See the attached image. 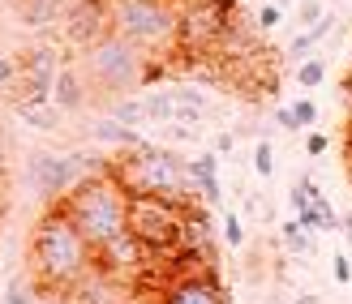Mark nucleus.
Here are the masks:
<instances>
[{
    "label": "nucleus",
    "instance_id": "24",
    "mask_svg": "<svg viewBox=\"0 0 352 304\" xmlns=\"http://www.w3.org/2000/svg\"><path fill=\"white\" fill-rule=\"evenodd\" d=\"M322 13H327L322 0H301V5H296V22H301V26H314Z\"/></svg>",
    "mask_w": 352,
    "mask_h": 304
},
{
    "label": "nucleus",
    "instance_id": "16",
    "mask_svg": "<svg viewBox=\"0 0 352 304\" xmlns=\"http://www.w3.org/2000/svg\"><path fill=\"white\" fill-rule=\"evenodd\" d=\"M17 116H22L26 124H34V129H43V133H52V129H60V107L56 103H17Z\"/></svg>",
    "mask_w": 352,
    "mask_h": 304
},
{
    "label": "nucleus",
    "instance_id": "28",
    "mask_svg": "<svg viewBox=\"0 0 352 304\" xmlns=\"http://www.w3.org/2000/svg\"><path fill=\"white\" fill-rule=\"evenodd\" d=\"M5 304H30V288H22V279H13V283H9Z\"/></svg>",
    "mask_w": 352,
    "mask_h": 304
},
{
    "label": "nucleus",
    "instance_id": "34",
    "mask_svg": "<svg viewBox=\"0 0 352 304\" xmlns=\"http://www.w3.org/2000/svg\"><path fill=\"white\" fill-rule=\"evenodd\" d=\"M344 236H348V244H352V214H348V223H344Z\"/></svg>",
    "mask_w": 352,
    "mask_h": 304
},
{
    "label": "nucleus",
    "instance_id": "11",
    "mask_svg": "<svg viewBox=\"0 0 352 304\" xmlns=\"http://www.w3.org/2000/svg\"><path fill=\"white\" fill-rule=\"evenodd\" d=\"M74 0H13V9H17V22L30 26V30H47V26H56L65 22V13Z\"/></svg>",
    "mask_w": 352,
    "mask_h": 304
},
{
    "label": "nucleus",
    "instance_id": "22",
    "mask_svg": "<svg viewBox=\"0 0 352 304\" xmlns=\"http://www.w3.org/2000/svg\"><path fill=\"white\" fill-rule=\"evenodd\" d=\"M223 244L228 248H241L245 244V223H241V214H232V210L223 214Z\"/></svg>",
    "mask_w": 352,
    "mask_h": 304
},
{
    "label": "nucleus",
    "instance_id": "20",
    "mask_svg": "<svg viewBox=\"0 0 352 304\" xmlns=\"http://www.w3.org/2000/svg\"><path fill=\"white\" fill-rule=\"evenodd\" d=\"M284 244L292 248V253H314V240H309V231L301 227V223H284Z\"/></svg>",
    "mask_w": 352,
    "mask_h": 304
},
{
    "label": "nucleus",
    "instance_id": "27",
    "mask_svg": "<svg viewBox=\"0 0 352 304\" xmlns=\"http://www.w3.org/2000/svg\"><path fill=\"white\" fill-rule=\"evenodd\" d=\"M172 99L181 103V107H198V112H206V95L202 91H176Z\"/></svg>",
    "mask_w": 352,
    "mask_h": 304
},
{
    "label": "nucleus",
    "instance_id": "32",
    "mask_svg": "<svg viewBox=\"0 0 352 304\" xmlns=\"http://www.w3.org/2000/svg\"><path fill=\"white\" fill-rule=\"evenodd\" d=\"M13 78H17V65L9 56H0V86H13Z\"/></svg>",
    "mask_w": 352,
    "mask_h": 304
},
{
    "label": "nucleus",
    "instance_id": "37",
    "mask_svg": "<svg viewBox=\"0 0 352 304\" xmlns=\"http://www.w3.org/2000/svg\"><path fill=\"white\" fill-rule=\"evenodd\" d=\"M348 172H352V167H348Z\"/></svg>",
    "mask_w": 352,
    "mask_h": 304
},
{
    "label": "nucleus",
    "instance_id": "26",
    "mask_svg": "<svg viewBox=\"0 0 352 304\" xmlns=\"http://www.w3.org/2000/svg\"><path fill=\"white\" fill-rule=\"evenodd\" d=\"M296 223H301L305 231H322V219H318V206H305V210H296Z\"/></svg>",
    "mask_w": 352,
    "mask_h": 304
},
{
    "label": "nucleus",
    "instance_id": "25",
    "mask_svg": "<svg viewBox=\"0 0 352 304\" xmlns=\"http://www.w3.org/2000/svg\"><path fill=\"white\" fill-rule=\"evenodd\" d=\"M279 22H284V9L279 5H262L258 9V30H275Z\"/></svg>",
    "mask_w": 352,
    "mask_h": 304
},
{
    "label": "nucleus",
    "instance_id": "10",
    "mask_svg": "<svg viewBox=\"0 0 352 304\" xmlns=\"http://www.w3.org/2000/svg\"><path fill=\"white\" fill-rule=\"evenodd\" d=\"M65 30H69V39L74 43H91V39H99L103 30H108V13H103L95 0H78V5H69V13H65Z\"/></svg>",
    "mask_w": 352,
    "mask_h": 304
},
{
    "label": "nucleus",
    "instance_id": "8",
    "mask_svg": "<svg viewBox=\"0 0 352 304\" xmlns=\"http://www.w3.org/2000/svg\"><path fill=\"white\" fill-rule=\"evenodd\" d=\"M56 51L52 47H39V51H26V60L17 65V78L13 86H22L17 103H52V82H56Z\"/></svg>",
    "mask_w": 352,
    "mask_h": 304
},
{
    "label": "nucleus",
    "instance_id": "7",
    "mask_svg": "<svg viewBox=\"0 0 352 304\" xmlns=\"http://www.w3.org/2000/svg\"><path fill=\"white\" fill-rule=\"evenodd\" d=\"M86 176V167L78 163L74 154H52V150H34L30 159H26V180H30V189L39 193L43 202H52L56 206L69 189H74L78 180Z\"/></svg>",
    "mask_w": 352,
    "mask_h": 304
},
{
    "label": "nucleus",
    "instance_id": "1",
    "mask_svg": "<svg viewBox=\"0 0 352 304\" xmlns=\"http://www.w3.org/2000/svg\"><path fill=\"white\" fill-rule=\"evenodd\" d=\"M95 270V248L86 244V236L74 227V219L52 206L30 236V274L34 292H69Z\"/></svg>",
    "mask_w": 352,
    "mask_h": 304
},
{
    "label": "nucleus",
    "instance_id": "13",
    "mask_svg": "<svg viewBox=\"0 0 352 304\" xmlns=\"http://www.w3.org/2000/svg\"><path fill=\"white\" fill-rule=\"evenodd\" d=\"M185 172H189V185L202 193V202L215 206V202H219V176H215V172H219V154L206 150V154H198V159H189Z\"/></svg>",
    "mask_w": 352,
    "mask_h": 304
},
{
    "label": "nucleus",
    "instance_id": "29",
    "mask_svg": "<svg viewBox=\"0 0 352 304\" xmlns=\"http://www.w3.org/2000/svg\"><path fill=\"white\" fill-rule=\"evenodd\" d=\"M275 124H279V129H288V133H301V124H296L292 107H279V112H275Z\"/></svg>",
    "mask_w": 352,
    "mask_h": 304
},
{
    "label": "nucleus",
    "instance_id": "14",
    "mask_svg": "<svg viewBox=\"0 0 352 304\" xmlns=\"http://www.w3.org/2000/svg\"><path fill=\"white\" fill-rule=\"evenodd\" d=\"M91 137H95V141H112V146H125V150L142 146V137H138V129H129V124H120V120H112V116L95 120V124H91Z\"/></svg>",
    "mask_w": 352,
    "mask_h": 304
},
{
    "label": "nucleus",
    "instance_id": "2",
    "mask_svg": "<svg viewBox=\"0 0 352 304\" xmlns=\"http://www.w3.org/2000/svg\"><path fill=\"white\" fill-rule=\"evenodd\" d=\"M69 219H74V227L86 236V244L95 248H108L112 240H120L129 231L125 223V206H129V193L116 185L112 172H95V176H82V180L65 193V198L56 202Z\"/></svg>",
    "mask_w": 352,
    "mask_h": 304
},
{
    "label": "nucleus",
    "instance_id": "4",
    "mask_svg": "<svg viewBox=\"0 0 352 304\" xmlns=\"http://www.w3.org/2000/svg\"><path fill=\"white\" fill-rule=\"evenodd\" d=\"M108 172L116 176V185L125 193H151V198L185 202L193 189L185 159L172 150H155V146H133V154L120 159V163H108Z\"/></svg>",
    "mask_w": 352,
    "mask_h": 304
},
{
    "label": "nucleus",
    "instance_id": "33",
    "mask_svg": "<svg viewBox=\"0 0 352 304\" xmlns=\"http://www.w3.org/2000/svg\"><path fill=\"white\" fill-rule=\"evenodd\" d=\"M232 146H236V137H232V133H219V137H215V154H228Z\"/></svg>",
    "mask_w": 352,
    "mask_h": 304
},
{
    "label": "nucleus",
    "instance_id": "19",
    "mask_svg": "<svg viewBox=\"0 0 352 304\" xmlns=\"http://www.w3.org/2000/svg\"><path fill=\"white\" fill-rule=\"evenodd\" d=\"M322 82H327V60L322 56H309V60L296 65V86H301V91H314V86H322Z\"/></svg>",
    "mask_w": 352,
    "mask_h": 304
},
{
    "label": "nucleus",
    "instance_id": "3",
    "mask_svg": "<svg viewBox=\"0 0 352 304\" xmlns=\"http://www.w3.org/2000/svg\"><path fill=\"white\" fill-rule=\"evenodd\" d=\"M78 73L108 99L142 91L146 82H155V69L146 65V51L138 43H129L125 34H116V30H103L99 39H91L82 47V69Z\"/></svg>",
    "mask_w": 352,
    "mask_h": 304
},
{
    "label": "nucleus",
    "instance_id": "18",
    "mask_svg": "<svg viewBox=\"0 0 352 304\" xmlns=\"http://www.w3.org/2000/svg\"><path fill=\"white\" fill-rule=\"evenodd\" d=\"M112 120H120V124H146V112H142V99L138 95H116L112 99Z\"/></svg>",
    "mask_w": 352,
    "mask_h": 304
},
{
    "label": "nucleus",
    "instance_id": "21",
    "mask_svg": "<svg viewBox=\"0 0 352 304\" xmlns=\"http://www.w3.org/2000/svg\"><path fill=\"white\" fill-rule=\"evenodd\" d=\"M254 172L262 176V180H267V176L275 172V150H271V141H267V137H262L258 146H254Z\"/></svg>",
    "mask_w": 352,
    "mask_h": 304
},
{
    "label": "nucleus",
    "instance_id": "12",
    "mask_svg": "<svg viewBox=\"0 0 352 304\" xmlns=\"http://www.w3.org/2000/svg\"><path fill=\"white\" fill-rule=\"evenodd\" d=\"M86 78L78 73L74 65H60L56 69V82H52V103L60 107V112H82L86 107Z\"/></svg>",
    "mask_w": 352,
    "mask_h": 304
},
{
    "label": "nucleus",
    "instance_id": "15",
    "mask_svg": "<svg viewBox=\"0 0 352 304\" xmlns=\"http://www.w3.org/2000/svg\"><path fill=\"white\" fill-rule=\"evenodd\" d=\"M331 26H336V13H322L318 22L305 26V30H301V34H296V39L288 43V56H296V60L309 56V51H314V47H318V43L327 39V34H331Z\"/></svg>",
    "mask_w": 352,
    "mask_h": 304
},
{
    "label": "nucleus",
    "instance_id": "5",
    "mask_svg": "<svg viewBox=\"0 0 352 304\" xmlns=\"http://www.w3.org/2000/svg\"><path fill=\"white\" fill-rule=\"evenodd\" d=\"M108 30L125 34L142 51L151 47H172L181 34V13L172 0H116L108 13Z\"/></svg>",
    "mask_w": 352,
    "mask_h": 304
},
{
    "label": "nucleus",
    "instance_id": "30",
    "mask_svg": "<svg viewBox=\"0 0 352 304\" xmlns=\"http://www.w3.org/2000/svg\"><path fill=\"white\" fill-rule=\"evenodd\" d=\"M327 146H331V141H327L322 133H309V137H305V154H327Z\"/></svg>",
    "mask_w": 352,
    "mask_h": 304
},
{
    "label": "nucleus",
    "instance_id": "17",
    "mask_svg": "<svg viewBox=\"0 0 352 304\" xmlns=\"http://www.w3.org/2000/svg\"><path fill=\"white\" fill-rule=\"evenodd\" d=\"M142 112H146V124H172L176 116V99L155 91V95H142Z\"/></svg>",
    "mask_w": 352,
    "mask_h": 304
},
{
    "label": "nucleus",
    "instance_id": "23",
    "mask_svg": "<svg viewBox=\"0 0 352 304\" xmlns=\"http://www.w3.org/2000/svg\"><path fill=\"white\" fill-rule=\"evenodd\" d=\"M292 116H296L301 129H309V124H318V103H314V99H296L292 103Z\"/></svg>",
    "mask_w": 352,
    "mask_h": 304
},
{
    "label": "nucleus",
    "instance_id": "6",
    "mask_svg": "<svg viewBox=\"0 0 352 304\" xmlns=\"http://www.w3.org/2000/svg\"><path fill=\"white\" fill-rule=\"evenodd\" d=\"M125 223H129V236L146 248V253H164L181 240V227H185V202H172V198H151V193H129V206H125Z\"/></svg>",
    "mask_w": 352,
    "mask_h": 304
},
{
    "label": "nucleus",
    "instance_id": "31",
    "mask_svg": "<svg viewBox=\"0 0 352 304\" xmlns=\"http://www.w3.org/2000/svg\"><path fill=\"white\" fill-rule=\"evenodd\" d=\"M336 283H344V288H348V283H352V261H348L344 253L336 257Z\"/></svg>",
    "mask_w": 352,
    "mask_h": 304
},
{
    "label": "nucleus",
    "instance_id": "35",
    "mask_svg": "<svg viewBox=\"0 0 352 304\" xmlns=\"http://www.w3.org/2000/svg\"><path fill=\"white\" fill-rule=\"evenodd\" d=\"M0 172H5V159H0Z\"/></svg>",
    "mask_w": 352,
    "mask_h": 304
},
{
    "label": "nucleus",
    "instance_id": "36",
    "mask_svg": "<svg viewBox=\"0 0 352 304\" xmlns=\"http://www.w3.org/2000/svg\"><path fill=\"white\" fill-rule=\"evenodd\" d=\"M223 5H232V0H223Z\"/></svg>",
    "mask_w": 352,
    "mask_h": 304
},
{
    "label": "nucleus",
    "instance_id": "9",
    "mask_svg": "<svg viewBox=\"0 0 352 304\" xmlns=\"http://www.w3.org/2000/svg\"><path fill=\"white\" fill-rule=\"evenodd\" d=\"M160 304H228V296L210 270H193V274L172 279L160 296Z\"/></svg>",
    "mask_w": 352,
    "mask_h": 304
}]
</instances>
